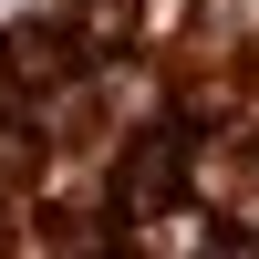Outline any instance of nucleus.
Listing matches in <instances>:
<instances>
[{"instance_id":"obj_1","label":"nucleus","mask_w":259,"mask_h":259,"mask_svg":"<svg viewBox=\"0 0 259 259\" xmlns=\"http://www.w3.org/2000/svg\"><path fill=\"white\" fill-rule=\"evenodd\" d=\"M166 197H177V145H135V166H124V207H166Z\"/></svg>"},{"instance_id":"obj_2","label":"nucleus","mask_w":259,"mask_h":259,"mask_svg":"<svg viewBox=\"0 0 259 259\" xmlns=\"http://www.w3.org/2000/svg\"><path fill=\"white\" fill-rule=\"evenodd\" d=\"M0 52H11V73H31V83H41V73H62V52H73V41H62L52 21H21V31L0 41Z\"/></svg>"},{"instance_id":"obj_3","label":"nucleus","mask_w":259,"mask_h":259,"mask_svg":"<svg viewBox=\"0 0 259 259\" xmlns=\"http://www.w3.org/2000/svg\"><path fill=\"white\" fill-rule=\"evenodd\" d=\"M83 41H94V52H124V41H135L124 0H83Z\"/></svg>"},{"instance_id":"obj_4","label":"nucleus","mask_w":259,"mask_h":259,"mask_svg":"<svg viewBox=\"0 0 259 259\" xmlns=\"http://www.w3.org/2000/svg\"><path fill=\"white\" fill-rule=\"evenodd\" d=\"M31 166H41V135L31 124H0V187H21Z\"/></svg>"},{"instance_id":"obj_5","label":"nucleus","mask_w":259,"mask_h":259,"mask_svg":"<svg viewBox=\"0 0 259 259\" xmlns=\"http://www.w3.org/2000/svg\"><path fill=\"white\" fill-rule=\"evenodd\" d=\"M207 259H259V239H239V249H207Z\"/></svg>"}]
</instances>
